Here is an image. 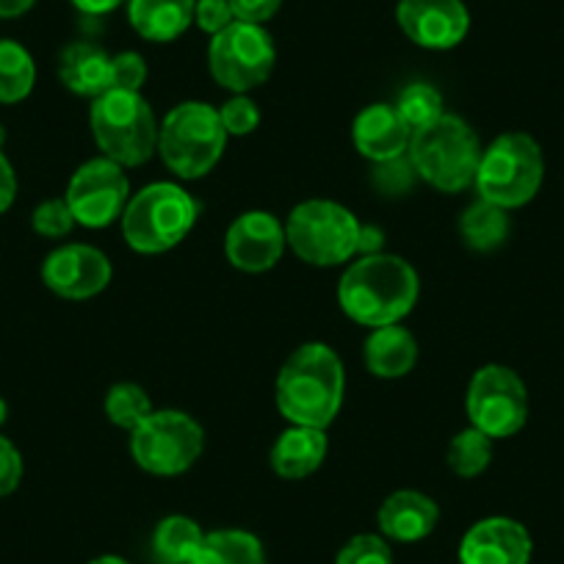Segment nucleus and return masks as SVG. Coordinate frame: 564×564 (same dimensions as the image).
<instances>
[{"label": "nucleus", "mask_w": 564, "mask_h": 564, "mask_svg": "<svg viewBox=\"0 0 564 564\" xmlns=\"http://www.w3.org/2000/svg\"><path fill=\"white\" fill-rule=\"evenodd\" d=\"M329 443L327 432L324 430H311V426H294L291 423L289 430L280 432V437L274 441L269 454L271 470H274L280 479H305V476L316 474L322 468V463L327 459Z\"/></svg>", "instance_id": "obj_19"}, {"label": "nucleus", "mask_w": 564, "mask_h": 564, "mask_svg": "<svg viewBox=\"0 0 564 564\" xmlns=\"http://www.w3.org/2000/svg\"><path fill=\"white\" fill-rule=\"evenodd\" d=\"M282 0H230V9L238 23L263 25L280 12Z\"/></svg>", "instance_id": "obj_37"}, {"label": "nucleus", "mask_w": 564, "mask_h": 564, "mask_svg": "<svg viewBox=\"0 0 564 564\" xmlns=\"http://www.w3.org/2000/svg\"><path fill=\"white\" fill-rule=\"evenodd\" d=\"M78 225L69 210L67 199H45L42 205H36L34 216H31V227H34L40 236L45 238H64L73 232V227Z\"/></svg>", "instance_id": "obj_32"}, {"label": "nucleus", "mask_w": 564, "mask_h": 564, "mask_svg": "<svg viewBox=\"0 0 564 564\" xmlns=\"http://www.w3.org/2000/svg\"><path fill=\"white\" fill-rule=\"evenodd\" d=\"M188 564H265V551L252 531L216 529L205 534Z\"/></svg>", "instance_id": "obj_23"}, {"label": "nucleus", "mask_w": 564, "mask_h": 564, "mask_svg": "<svg viewBox=\"0 0 564 564\" xmlns=\"http://www.w3.org/2000/svg\"><path fill=\"white\" fill-rule=\"evenodd\" d=\"M531 534L512 518H485L465 531L459 564H529Z\"/></svg>", "instance_id": "obj_16"}, {"label": "nucleus", "mask_w": 564, "mask_h": 564, "mask_svg": "<svg viewBox=\"0 0 564 564\" xmlns=\"http://www.w3.org/2000/svg\"><path fill=\"white\" fill-rule=\"evenodd\" d=\"M412 139V130L395 111L390 102H373L366 106L355 119L351 128V141H355L357 153L368 159L371 164H382V161L399 159L406 153Z\"/></svg>", "instance_id": "obj_17"}, {"label": "nucleus", "mask_w": 564, "mask_h": 564, "mask_svg": "<svg viewBox=\"0 0 564 564\" xmlns=\"http://www.w3.org/2000/svg\"><path fill=\"white\" fill-rule=\"evenodd\" d=\"M289 249L285 225L269 210H247L230 221L225 232V254L230 265L247 274L274 269Z\"/></svg>", "instance_id": "obj_14"}, {"label": "nucleus", "mask_w": 564, "mask_h": 564, "mask_svg": "<svg viewBox=\"0 0 564 564\" xmlns=\"http://www.w3.org/2000/svg\"><path fill=\"white\" fill-rule=\"evenodd\" d=\"M384 247V232L377 225H360V238H357V258L362 254H379Z\"/></svg>", "instance_id": "obj_39"}, {"label": "nucleus", "mask_w": 564, "mask_h": 564, "mask_svg": "<svg viewBox=\"0 0 564 564\" xmlns=\"http://www.w3.org/2000/svg\"><path fill=\"white\" fill-rule=\"evenodd\" d=\"M113 269L106 252L89 243H64L53 249L42 263V282L56 296L84 302L102 294L111 282Z\"/></svg>", "instance_id": "obj_13"}, {"label": "nucleus", "mask_w": 564, "mask_h": 564, "mask_svg": "<svg viewBox=\"0 0 564 564\" xmlns=\"http://www.w3.org/2000/svg\"><path fill=\"white\" fill-rule=\"evenodd\" d=\"M448 468L459 479H476L485 474L492 463V437L479 432L476 426L457 432L448 443Z\"/></svg>", "instance_id": "obj_27"}, {"label": "nucleus", "mask_w": 564, "mask_h": 564, "mask_svg": "<svg viewBox=\"0 0 564 564\" xmlns=\"http://www.w3.org/2000/svg\"><path fill=\"white\" fill-rule=\"evenodd\" d=\"M23 481V454L9 437L0 435V498L12 496Z\"/></svg>", "instance_id": "obj_36"}, {"label": "nucleus", "mask_w": 564, "mask_h": 564, "mask_svg": "<svg viewBox=\"0 0 564 564\" xmlns=\"http://www.w3.org/2000/svg\"><path fill=\"white\" fill-rule=\"evenodd\" d=\"M89 124L100 153L124 170L148 164L159 150V122L141 91L111 89L95 97Z\"/></svg>", "instance_id": "obj_5"}, {"label": "nucleus", "mask_w": 564, "mask_h": 564, "mask_svg": "<svg viewBox=\"0 0 564 564\" xmlns=\"http://www.w3.org/2000/svg\"><path fill=\"white\" fill-rule=\"evenodd\" d=\"M199 205L177 183H150L128 199L122 210V236L133 252L164 254L183 243L197 225Z\"/></svg>", "instance_id": "obj_4"}, {"label": "nucleus", "mask_w": 564, "mask_h": 564, "mask_svg": "<svg viewBox=\"0 0 564 564\" xmlns=\"http://www.w3.org/2000/svg\"><path fill=\"white\" fill-rule=\"evenodd\" d=\"M406 155L421 181L443 194H459L474 186L481 161L476 130L457 113H443L432 124L412 130Z\"/></svg>", "instance_id": "obj_3"}, {"label": "nucleus", "mask_w": 564, "mask_h": 564, "mask_svg": "<svg viewBox=\"0 0 564 564\" xmlns=\"http://www.w3.org/2000/svg\"><path fill=\"white\" fill-rule=\"evenodd\" d=\"M377 523L384 540L421 542L441 523V507L426 492L395 490L379 507Z\"/></svg>", "instance_id": "obj_18"}, {"label": "nucleus", "mask_w": 564, "mask_h": 564, "mask_svg": "<svg viewBox=\"0 0 564 564\" xmlns=\"http://www.w3.org/2000/svg\"><path fill=\"white\" fill-rule=\"evenodd\" d=\"M395 20L406 40L426 51H452L470 31L463 0H399Z\"/></svg>", "instance_id": "obj_15"}, {"label": "nucleus", "mask_w": 564, "mask_h": 564, "mask_svg": "<svg viewBox=\"0 0 564 564\" xmlns=\"http://www.w3.org/2000/svg\"><path fill=\"white\" fill-rule=\"evenodd\" d=\"M545 177V159L529 133H503L481 150L474 188L481 199L503 210L529 205Z\"/></svg>", "instance_id": "obj_7"}, {"label": "nucleus", "mask_w": 564, "mask_h": 564, "mask_svg": "<svg viewBox=\"0 0 564 564\" xmlns=\"http://www.w3.org/2000/svg\"><path fill=\"white\" fill-rule=\"evenodd\" d=\"M417 181L415 164L410 161V155H399V159L382 161V164H373L371 170V183L379 194L384 197H401V194H410L412 186Z\"/></svg>", "instance_id": "obj_30"}, {"label": "nucleus", "mask_w": 564, "mask_h": 564, "mask_svg": "<svg viewBox=\"0 0 564 564\" xmlns=\"http://www.w3.org/2000/svg\"><path fill=\"white\" fill-rule=\"evenodd\" d=\"M421 296L417 271L399 254H362L346 265L338 305L362 327H388L410 316Z\"/></svg>", "instance_id": "obj_1"}, {"label": "nucleus", "mask_w": 564, "mask_h": 564, "mask_svg": "<svg viewBox=\"0 0 564 564\" xmlns=\"http://www.w3.org/2000/svg\"><path fill=\"white\" fill-rule=\"evenodd\" d=\"M276 47L263 25L232 23L221 34L210 36L208 69L219 86L232 95L258 89L274 73Z\"/></svg>", "instance_id": "obj_10"}, {"label": "nucleus", "mask_w": 564, "mask_h": 564, "mask_svg": "<svg viewBox=\"0 0 564 564\" xmlns=\"http://www.w3.org/2000/svg\"><path fill=\"white\" fill-rule=\"evenodd\" d=\"M34 3H36V0H0V18H3V20L20 18V14L29 12Z\"/></svg>", "instance_id": "obj_41"}, {"label": "nucleus", "mask_w": 564, "mask_h": 564, "mask_svg": "<svg viewBox=\"0 0 564 564\" xmlns=\"http://www.w3.org/2000/svg\"><path fill=\"white\" fill-rule=\"evenodd\" d=\"M194 23L199 25V31H205L210 36L221 34L227 25L236 23L230 0H197L194 3Z\"/></svg>", "instance_id": "obj_35"}, {"label": "nucleus", "mask_w": 564, "mask_h": 564, "mask_svg": "<svg viewBox=\"0 0 564 564\" xmlns=\"http://www.w3.org/2000/svg\"><path fill=\"white\" fill-rule=\"evenodd\" d=\"M395 111L401 113V119L406 122L410 130H421L426 124H432L435 119H441L443 113V95L426 80H415V84H406L399 91V100H395Z\"/></svg>", "instance_id": "obj_29"}, {"label": "nucleus", "mask_w": 564, "mask_h": 564, "mask_svg": "<svg viewBox=\"0 0 564 564\" xmlns=\"http://www.w3.org/2000/svg\"><path fill=\"white\" fill-rule=\"evenodd\" d=\"M205 448V432L188 412L153 410L130 432V454L153 476H181L194 468Z\"/></svg>", "instance_id": "obj_9"}, {"label": "nucleus", "mask_w": 564, "mask_h": 564, "mask_svg": "<svg viewBox=\"0 0 564 564\" xmlns=\"http://www.w3.org/2000/svg\"><path fill=\"white\" fill-rule=\"evenodd\" d=\"M227 139L219 111L199 100L181 102L159 124V153L181 181L208 175L225 155Z\"/></svg>", "instance_id": "obj_6"}, {"label": "nucleus", "mask_w": 564, "mask_h": 564, "mask_svg": "<svg viewBox=\"0 0 564 564\" xmlns=\"http://www.w3.org/2000/svg\"><path fill=\"white\" fill-rule=\"evenodd\" d=\"M58 78L73 95L95 100L111 89V56L89 42H75L58 58Z\"/></svg>", "instance_id": "obj_21"}, {"label": "nucleus", "mask_w": 564, "mask_h": 564, "mask_svg": "<svg viewBox=\"0 0 564 564\" xmlns=\"http://www.w3.org/2000/svg\"><path fill=\"white\" fill-rule=\"evenodd\" d=\"M285 238L300 260L333 269L357 258L360 221L333 199H305L285 219Z\"/></svg>", "instance_id": "obj_8"}, {"label": "nucleus", "mask_w": 564, "mask_h": 564, "mask_svg": "<svg viewBox=\"0 0 564 564\" xmlns=\"http://www.w3.org/2000/svg\"><path fill=\"white\" fill-rule=\"evenodd\" d=\"M18 197V175L3 153H0V214H7Z\"/></svg>", "instance_id": "obj_38"}, {"label": "nucleus", "mask_w": 564, "mask_h": 564, "mask_svg": "<svg viewBox=\"0 0 564 564\" xmlns=\"http://www.w3.org/2000/svg\"><path fill=\"white\" fill-rule=\"evenodd\" d=\"M468 421L492 441L518 435L529 421V390L507 366H481L468 384Z\"/></svg>", "instance_id": "obj_11"}, {"label": "nucleus", "mask_w": 564, "mask_h": 564, "mask_svg": "<svg viewBox=\"0 0 564 564\" xmlns=\"http://www.w3.org/2000/svg\"><path fill=\"white\" fill-rule=\"evenodd\" d=\"M89 564H130V562H124L122 556H97V558H91Z\"/></svg>", "instance_id": "obj_42"}, {"label": "nucleus", "mask_w": 564, "mask_h": 564, "mask_svg": "<svg viewBox=\"0 0 564 564\" xmlns=\"http://www.w3.org/2000/svg\"><path fill=\"white\" fill-rule=\"evenodd\" d=\"M106 417L124 432H133L150 412L155 410L144 388L135 382H119L106 393Z\"/></svg>", "instance_id": "obj_28"}, {"label": "nucleus", "mask_w": 564, "mask_h": 564, "mask_svg": "<svg viewBox=\"0 0 564 564\" xmlns=\"http://www.w3.org/2000/svg\"><path fill=\"white\" fill-rule=\"evenodd\" d=\"M362 360L366 368L379 379H401L415 368L417 362V340L401 324L371 329V335L362 344Z\"/></svg>", "instance_id": "obj_20"}, {"label": "nucleus", "mask_w": 564, "mask_h": 564, "mask_svg": "<svg viewBox=\"0 0 564 564\" xmlns=\"http://www.w3.org/2000/svg\"><path fill=\"white\" fill-rule=\"evenodd\" d=\"M335 564H395L388 540L377 534H357L340 547Z\"/></svg>", "instance_id": "obj_31"}, {"label": "nucleus", "mask_w": 564, "mask_h": 564, "mask_svg": "<svg viewBox=\"0 0 564 564\" xmlns=\"http://www.w3.org/2000/svg\"><path fill=\"white\" fill-rule=\"evenodd\" d=\"M219 117L227 135H249L260 124V108L254 106L252 97L232 95L230 100L219 108Z\"/></svg>", "instance_id": "obj_33"}, {"label": "nucleus", "mask_w": 564, "mask_h": 564, "mask_svg": "<svg viewBox=\"0 0 564 564\" xmlns=\"http://www.w3.org/2000/svg\"><path fill=\"white\" fill-rule=\"evenodd\" d=\"M459 238L474 252H492L509 238V210L479 197L459 216Z\"/></svg>", "instance_id": "obj_24"}, {"label": "nucleus", "mask_w": 564, "mask_h": 564, "mask_svg": "<svg viewBox=\"0 0 564 564\" xmlns=\"http://www.w3.org/2000/svg\"><path fill=\"white\" fill-rule=\"evenodd\" d=\"M344 362L327 344H302L291 351L274 382L280 415L311 430H327L344 406Z\"/></svg>", "instance_id": "obj_2"}, {"label": "nucleus", "mask_w": 564, "mask_h": 564, "mask_svg": "<svg viewBox=\"0 0 564 564\" xmlns=\"http://www.w3.org/2000/svg\"><path fill=\"white\" fill-rule=\"evenodd\" d=\"M144 80H148V62L139 53L124 51L111 56V89L141 91Z\"/></svg>", "instance_id": "obj_34"}, {"label": "nucleus", "mask_w": 564, "mask_h": 564, "mask_svg": "<svg viewBox=\"0 0 564 564\" xmlns=\"http://www.w3.org/2000/svg\"><path fill=\"white\" fill-rule=\"evenodd\" d=\"M64 199H67L75 221L91 227V230H100V227L122 219V210L130 199V181L124 175V166L113 164L106 155L86 161L69 177Z\"/></svg>", "instance_id": "obj_12"}, {"label": "nucleus", "mask_w": 564, "mask_h": 564, "mask_svg": "<svg viewBox=\"0 0 564 564\" xmlns=\"http://www.w3.org/2000/svg\"><path fill=\"white\" fill-rule=\"evenodd\" d=\"M205 531L186 514H170L153 531V556L159 564H188L203 545Z\"/></svg>", "instance_id": "obj_25"}, {"label": "nucleus", "mask_w": 564, "mask_h": 564, "mask_svg": "<svg viewBox=\"0 0 564 564\" xmlns=\"http://www.w3.org/2000/svg\"><path fill=\"white\" fill-rule=\"evenodd\" d=\"M7 417H9V404H7V399H0V426L7 423Z\"/></svg>", "instance_id": "obj_43"}, {"label": "nucleus", "mask_w": 564, "mask_h": 564, "mask_svg": "<svg viewBox=\"0 0 564 564\" xmlns=\"http://www.w3.org/2000/svg\"><path fill=\"white\" fill-rule=\"evenodd\" d=\"M73 7L78 12L91 14V18H100V14H108L117 7H122V0H73Z\"/></svg>", "instance_id": "obj_40"}, {"label": "nucleus", "mask_w": 564, "mask_h": 564, "mask_svg": "<svg viewBox=\"0 0 564 564\" xmlns=\"http://www.w3.org/2000/svg\"><path fill=\"white\" fill-rule=\"evenodd\" d=\"M36 64L20 42L0 40V102L14 106L34 91Z\"/></svg>", "instance_id": "obj_26"}, {"label": "nucleus", "mask_w": 564, "mask_h": 564, "mask_svg": "<svg viewBox=\"0 0 564 564\" xmlns=\"http://www.w3.org/2000/svg\"><path fill=\"white\" fill-rule=\"evenodd\" d=\"M128 20L148 42H175L194 23V0H128Z\"/></svg>", "instance_id": "obj_22"}]
</instances>
